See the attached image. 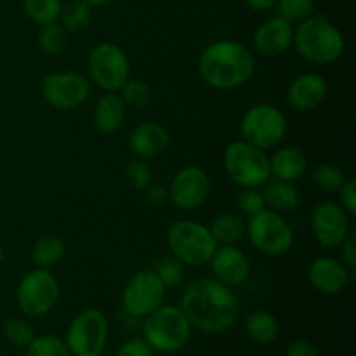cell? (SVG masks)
Masks as SVG:
<instances>
[{"label": "cell", "mask_w": 356, "mask_h": 356, "mask_svg": "<svg viewBox=\"0 0 356 356\" xmlns=\"http://www.w3.org/2000/svg\"><path fill=\"white\" fill-rule=\"evenodd\" d=\"M264 204L270 211L278 214H289L294 212L301 204V191L296 183L282 179H270L263 190Z\"/></svg>", "instance_id": "603a6c76"}, {"label": "cell", "mask_w": 356, "mask_h": 356, "mask_svg": "<svg viewBox=\"0 0 356 356\" xmlns=\"http://www.w3.org/2000/svg\"><path fill=\"white\" fill-rule=\"evenodd\" d=\"M222 167L238 188H259L271 179L270 156L243 139L232 141L222 152Z\"/></svg>", "instance_id": "8992f818"}, {"label": "cell", "mask_w": 356, "mask_h": 356, "mask_svg": "<svg viewBox=\"0 0 356 356\" xmlns=\"http://www.w3.org/2000/svg\"><path fill=\"white\" fill-rule=\"evenodd\" d=\"M341 263L346 268L356 266V242L355 238L348 236L343 243H341Z\"/></svg>", "instance_id": "b9f144b4"}, {"label": "cell", "mask_w": 356, "mask_h": 356, "mask_svg": "<svg viewBox=\"0 0 356 356\" xmlns=\"http://www.w3.org/2000/svg\"><path fill=\"white\" fill-rule=\"evenodd\" d=\"M294 40V26L280 16L263 21L254 30L252 47L264 58H280L292 47Z\"/></svg>", "instance_id": "2e32d148"}, {"label": "cell", "mask_w": 356, "mask_h": 356, "mask_svg": "<svg viewBox=\"0 0 356 356\" xmlns=\"http://www.w3.org/2000/svg\"><path fill=\"white\" fill-rule=\"evenodd\" d=\"M127 146L136 159L152 160L169 149L170 134L159 122H143L129 132Z\"/></svg>", "instance_id": "ac0fdd59"}, {"label": "cell", "mask_w": 356, "mask_h": 356, "mask_svg": "<svg viewBox=\"0 0 356 356\" xmlns=\"http://www.w3.org/2000/svg\"><path fill=\"white\" fill-rule=\"evenodd\" d=\"M209 264H211L212 278L232 289L242 285L250 275L249 257L240 247H236V243L218 245Z\"/></svg>", "instance_id": "e0dca14e"}, {"label": "cell", "mask_w": 356, "mask_h": 356, "mask_svg": "<svg viewBox=\"0 0 356 356\" xmlns=\"http://www.w3.org/2000/svg\"><path fill=\"white\" fill-rule=\"evenodd\" d=\"M181 312L197 330L222 334L232 329L240 315V305L232 287L216 278H197L183 291Z\"/></svg>", "instance_id": "6da1fadb"}, {"label": "cell", "mask_w": 356, "mask_h": 356, "mask_svg": "<svg viewBox=\"0 0 356 356\" xmlns=\"http://www.w3.org/2000/svg\"><path fill=\"white\" fill-rule=\"evenodd\" d=\"M63 0H23V10L33 23L47 24L59 19Z\"/></svg>", "instance_id": "4dcf8cb0"}, {"label": "cell", "mask_w": 356, "mask_h": 356, "mask_svg": "<svg viewBox=\"0 0 356 356\" xmlns=\"http://www.w3.org/2000/svg\"><path fill=\"white\" fill-rule=\"evenodd\" d=\"M2 334L7 343L21 348V350L30 346L31 341L37 337V330L31 325L30 320L24 318V316H10V318H7L2 325Z\"/></svg>", "instance_id": "83f0119b"}, {"label": "cell", "mask_w": 356, "mask_h": 356, "mask_svg": "<svg viewBox=\"0 0 356 356\" xmlns=\"http://www.w3.org/2000/svg\"><path fill=\"white\" fill-rule=\"evenodd\" d=\"M270 169L275 179L296 183L308 170V156L298 146H282L270 156Z\"/></svg>", "instance_id": "7402d4cb"}, {"label": "cell", "mask_w": 356, "mask_h": 356, "mask_svg": "<svg viewBox=\"0 0 356 356\" xmlns=\"http://www.w3.org/2000/svg\"><path fill=\"white\" fill-rule=\"evenodd\" d=\"M83 2H87L89 6H92V7H103V6H106V3L113 2V0H83Z\"/></svg>", "instance_id": "ee69618b"}, {"label": "cell", "mask_w": 356, "mask_h": 356, "mask_svg": "<svg viewBox=\"0 0 356 356\" xmlns=\"http://www.w3.org/2000/svg\"><path fill=\"white\" fill-rule=\"evenodd\" d=\"M245 235L257 252L270 257H280L294 245V229L284 214L263 209L250 216L245 225Z\"/></svg>", "instance_id": "ba28073f"}, {"label": "cell", "mask_w": 356, "mask_h": 356, "mask_svg": "<svg viewBox=\"0 0 356 356\" xmlns=\"http://www.w3.org/2000/svg\"><path fill=\"white\" fill-rule=\"evenodd\" d=\"M278 16L287 19L289 23H301L302 19L315 13V2L313 0H277Z\"/></svg>", "instance_id": "e575fe53"}, {"label": "cell", "mask_w": 356, "mask_h": 356, "mask_svg": "<svg viewBox=\"0 0 356 356\" xmlns=\"http://www.w3.org/2000/svg\"><path fill=\"white\" fill-rule=\"evenodd\" d=\"M38 47L45 52V54L58 56L68 47V31L54 21V23L40 24V30L37 35Z\"/></svg>", "instance_id": "f1b7e54d"}, {"label": "cell", "mask_w": 356, "mask_h": 356, "mask_svg": "<svg viewBox=\"0 0 356 356\" xmlns=\"http://www.w3.org/2000/svg\"><path fill=\"white\" fill-rule=\"evenodd\" d=\"M285 356H322L320 350L312 343V341L306 339H296L285 350Z\"/></svg>", "instance_id": "60d3db41"}, {"label": "cell", "mask_w": 356, "mask_h": 356, "mask_svg": "<svg viewBox=\"0 0 356 356\" xmlns=\"http://www.w3.org/2000/svg\"><path fill=\"white\" fill-rule=\"evenodd\" d=\"M125 179H127L129 186L138 191H143L146 186L152 184L153 172L148 163H146V160L136 159L125 165Z\"/></svg>", "instance_id": "d590c367"}, {"label": "cell", "mask_w": 356, "mask_h": 356, "mask_svg": "<svg viewBox=\"0 0 356 356\" xmlns=\"http://www.w3.org/2000/svg\"><path fill=\"white\" fill-rule=\"evenodd\" d=\"M143 200L152 209L165 207L170 204L169 188L162 186V184H149L143 190Z\"/></svg>", "instance_id": "74e56055"}, {"label": "cell", "mask_w": 356, "mask_h": 356, "mask_svg": "<svg viewBox=\"0 0 356 356\" xmlns=\"http://www.w3.org/2000/svg\"><path fill=\"white\" fill-rule=\"evenodd\" d=\"M211 188V177L202 167L186 165L177 170L170 181V204L183 212L198 211L207 202Z\"/></svg>", "instance_id": "5bb4252c"}, {"label": "cell", "mask_w": 356, "mask_h": 356, "mask_svg": "<svg viewBox=\"0 0 356 356\" xmlns=\"http://www.w3.org/2000/svg\"><path fill=\"white\" fill-rule=\"evenodd\" d=\"M327 86L325 76L316 72H306L292 79L287 89V101L294 110L313 111L325 101Z\"/></svg>", "instance_id": "ffe728a7"}, {"label": "cell", "mask_w": 356, "mask_h": 356, "mask_svg": "<svg viewBox=\"0 0 356 356\" xmlns=\"http://www.w3.org/2000/svg\"><path fill=\"white\" fill-rule=\"evenodd\" d=\"M247 219L240 212H222L209 226L218 245H233L245 236Z\"/></svg>", "instance_id": "d4e9b609"}, {"label": "cell", "mask_w": 356, "mask_h": 356, "mask_svg": "<svg viewBox=\"0 0 356 356\" xmlns=\"http://www.w3.org/2000/svg\"><path fill=\"white\" fill-rule=\"evenodd\" d=\"M90 96V80L76 72H54L42 80V97L51 108L70 111L82 106Z\"/></svg>", "instance_id": "4fadbf2b"}, {"label": "cell", "mask_w": 356, "mask_h": 356, "mask_svg": "<svg viewBox=\"0 0 356 356\" xmlns=\"http://www.w3.org/2000/svg\"><path fill=\"white\" fill-rule=\"evenodd\" d=\"M198 75L216 90H235L245 86L256 72L252 51L238 40L221 38L198 56Z\"/></svg>", "instance_id": "7a4b0ae2"}, {"label": "cell", "mask_w": 356, "mask_h": 356, "mask_svg": "<svg viewBox=\"0 0 356 356\" xmlns=\"http://www.w3.org/2000/svg\"><path fill=\"white\" fill-rule=\"evenodd\" d=\"M127 117V106L118 92H104L92 110V124L97 132L111 136L118 132Z\"/></svg>", "instance_id": "44dd1931"}, {"label": "cell", "mask_w": 356, "mask_h": 356, "mask_svg": "<svg viewBox=\"0 0 356 356\" xmlns=\"http://www.w3.org/2000/svg\"><path fill=\"white\" fill-rule=\"evenodd\" d=\"M125 106L132 110H145L152 103V89L141 79H129L118 90Z\"/></svg>", "instance_id": "1f68e13d"}, {"label": "cell", "mask_w": 356, "mask_h": 356, "mask_svg": "<svg viewBox=\"0 0 356 356\" xmlns=\"http://www.w3.org/2000/svg\"><path fill=\"white\" fill-rule=\"evenodd\" d=\"M108 334L106 315L97 308H86L72 318L65 343L72 356H101L106 348Z\"/></svg>", "instance_id": "8fae6325"}, {"label": "cell", "mask_w": 356, "mask_h": 356, "mask_svg": "<svg viewBox=\"0 0 356 356\" xmlns=\"http://www.w3.org/2000/svg\"><path fill=\"white\" fill-rule=\"evenodd\" d=\"M287 131V117L271 103L252 104L240 120V136L243 141L264 152L280 145Z\"/></svg>", "instance_id": "9c48e42d"}, {"label": "cell", "mask_w": 356, "mask_h": 356, "mask_svg": "<svg viewBox=\"0 0 356 356\" xmlns=\"http://www.w3.org/2000/svg\"><path fill=\"white\" fill-rule=\"evenodd\" d=\"M87 72L104 92H118L120 87L131 79V61L120 45L113 42H101L90 49L87 56Z\"/></svg>", "instance_id": "30bf717a"}, {"label": "cell", "mask_w": 356, "mask_h": 356, "mask_svg": "<svg viewBox=\"0 0 356 356\" xmlns=\"http://www.w3.org/2000/svg\"><path fill=\"white\" fill-rule=\"evenodd\" d=\"M143 320V339L153 351L170 355L190 344L193 327L179 306L162 305Z\"/></svg>", "instance_id": "277c9868"}, {"label": "cell", "mask_w": 356, "mask_h": 356, "mask_svg": "<svg viewBox=\"0 0 356 356\" xmlns=\"http://www.w3.org/2000/svg\"><path fill=\"white\" fill-rule=\"evenodd\" d=\"M3 257H6V252H3V247H2V243H0V266H2V263H3Z\"/></svg>", "instance_id": "f6af8a7d"}, {"label": "cell", "mask_w": 356, "mask_h": 356, "mask_svg": "<svg viewBox=\"0 0 356 356\" xmlns=\"http://www.w3.org/2000/svg\"><path fill=\"white\" fill-rule=\"evenodd\" d=\"M292 47L305 61L316 66H329L343 56L346 40L343 31L329 17L313 13L294 28Z\"/></svg>", "instance_id": "3957f363"}, {"label": "cell", "mask_w": 356, "mask_h": 356, "mask_svg": "<svg viewBox=\"0 0 356 356\" xmlns=\"http://www.w3.org/2000/svg\"><path fill=\"white\" fill-rule=\"evenodd\" d=\"M115 356H155V351L149 348L145 339H127L120 348H118Z\"/></svg>", "instance_id": "ab89813d"}, {"label": "cell", "mask_w": 356, "mask_h": 356, "mask_svg": "<svg viewBox=\"0 0 356 356\" xmlns=\"http://www.w3.org/2000/svg\"><path fill=\"white\" fill-rule=\"evenodd\" d=\"M308 282L323 296L341 294L350 282V268L344 266L336 257L320 256L309 264Z\"/></svg>", "instance_id": "d6986e66"}, {"label": "cell", "mask_w": 356, "mask_h": 356, "mask_svg": "<svg viewBox=\"0 0 356 356\" xmlns=\"http://www.w3.org/2000/svg\"><path fill=\"white\" fill-rule=\"evenodd\" d=\"M152 270L155 271L156 277L162 280L165 289L179 287L184 280V273H186V266H184L179 259H176L172 254L156 261V264Z\"/></svg>", "instance_id": "836d02e7"}, {"label": "cell", "mask_w": 356, "mask_h": 356, "mask_svg": "<svg viewBox=\"0 0 356 356\" xmlns=\"http://www.w3.org/2000/svg\"><path fill=\"white\" fill-rule=\"evenodd\" d=\"M61 294L58 278L51 270L33 268L16 285V305L28 318H42L56 308Z\"/></svg>", "instance_id": "52a82bcc"}, {"label": "cell", "mask_w": 356, "mask_h": 356, "mask_svg": "<svg viewBox=\"0 0 356 356\" xmlns=\"http://www.w3.org/2000/svg\"><path fill=\"white\" fill-rule=\"evenodd\" d=\"M23 356H72L65 339L56 334H42L24 348Z\"/></svg>", "instance_id": "d6a6232c"}, {"label": "cell", "mask_w": 356, "mask_h": 356, "mask_svg": "<svg viewBox=\"0 0 356 356\" xmlns=\"http://www.w3.org/2000/svg\"><path fill=\"white\" fill-rule=\"evenodd\" d=\"M165 285L153 270H139L132 275L122 292V309L131 318H145L165 301Z\"/></svg>", "instance_id": "7c38bea8"}, {"label": "cell", "mask_w": 356, "mask_h": 356, "mask_svg": "<svg viewBox=\"0 0 356 356\" xmlns=\"http://www.w3.org/2000/svg\"><path fill=\"white\" fill-rule=\"evenodd\" d=\"M167 245L176 259L190 268L207 266L212 254L218 249V242L209 226L193 219H179L172 222L167 232Z\"/></svg>", "instance_id": "5b68a950"}, {"label": "cell", "mask_w": 356, "mask_h": 356, "mask_svg": "<svg viewBox=\"0 0 356 356\" xmlns=\"http://www.w3.org/2000/svg\"><path fill=\"white\" fill-rule=\"evenodd\" d=\"M245 332L254 343L266 346L277 341L280 334V323L273 313L266 309H254L245 318Z\"/></svg>", "instance_id": "cb8c5ba5"}, {"label": "cell", "mask_w": 356, "mask_h": 356, "mask_svg": "<svg viewBox=\"0 0 356 356\" xmlns=\"http://www.w3.org/2000/svg\"><path fill=\"white\" fill-rule=\"evenodd\" d=\"M312 177L313 183L316 184V188L322 190L323 193H337L339 188L344 184V181L348 179L344 170L332 162L318 163V165L313 169Z\"/></svg>", "instance_id": "f546056e"}, {"label": "cell", "mask_w": 356, "mask_h": 356, "mask_svg": "<svg viewBox=\"0 0 356 356\" xmlns=\"http://www.w3.org/2000/svg\"><path fill=\"white\" fill-rule=\"evenodd\" d=\"M92 6H89L83 0H70L65 3L59 14L58 23L65 28L68 33H79L89 28L92 21Z\"/></svg>", "instance_id": "4316f807"}, {"label": "cell", "mask_w": 356, "mask_h": 356, "mask_svg": "<svg viewBox=\"0 0 356 356\" xmlns=\"http://www.w3.org/2000/svg\"><path fill=\"white\" fill-rule=\"evenodd\" d=\"M236 207H238L240 214L247 216V218L261 212L263 209H266L263 191L259 188H245V190H242L238 198H236Z\"/></svg>", "instance_id": "8d00e7d4"}, {"label": "cell", "mask_w": 356, "mask_h": 356, "mask_svg": "<svg viewBox=\"0 0 356 356\" xmlns=\"http://www.w3.org/2000/svg\"><path fill=\"white\" fill-rule=\"evenodd\" d=\"M66 254V243L58 235H44L31 247V263L35 268L51 270L52 266L61 263Z\"/></svg>", "instance_id": "484cf974"}, {"label": "cell", "mask_w": 356, "mask_h": 356, "mask_svg": "<svg viewBox=\"0 0 356 356\" xmlns=\"http://www.w3.org/2000/svg\"><path fill=\"white\" fill-rule=\"evenodd\" d=\"M351 216L337 202H322L312 214V232L323 249H337L350 236Z\"/></svg>", "instance_id": "9a60e30c"}, {"label": "cell", "mask_w": 356, "mask_h": 356, "mask_svg": "<svg viewBox=\"0 0 356 356\" xmlns=\"http://www.w3.org/2000/svg\"><path fill=\"white\" fill-rule=\"evenodd\" d=\"M245 3L256 13H264V10L273 9L277 6V0H245Z\"/></svg>", "instance_id": "7bdbcfd3"}, {"label": "cell", "mask_w": 356, "mask_h": 356, "mask_svg": "<svg viewBox=\"0 0 356 356\" xmlns=\"http://www.w3.org/2000/svg\"><path fill=\"white\" fill-rule=\"evenodd\" d=\"M339 205L353 218L356 214V181L355 177H348L343 186L339 188Z\"/></svg>", "instance_id": "f35d334b"}]
</instances>
